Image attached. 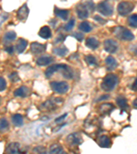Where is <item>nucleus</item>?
I'll return each mask as SVG.
<instances>
[{"instance_id": "obj_18", "label": "nucleus", "mask_w": 137, "mask_h": 154, "mask_svg": "<svg viewBox=\"0 0 137 154\" xmlns=\"http://www.w3.org/2000/svg\"><path fill=\"white\" fill-rule=\"evenodd\" d=\"M40 37L44 39H49L51 36V31L48 26H43L39 32Z\"/></svg>"}, {"instance_id": "obj_35", "label": "nucleus", "mask_w": 137, "mask_h": 154, "mask_svg": "<svg viewBox=\"0 0 137 154\" xmlns=\"http://www.w3.org/2000/svg\"><path fill=\"white\" fill-rule=\"evenodd\" d=\"M73 36L75 37L78 41H82L84 38V36L82 33H80V32H75V33L73 34Z\"/></svg>"}, {"instance_id": "obj_7", "label": "nucleus", "mask_w": 137, "mask_h": 154, "mask_svg": "<svg viewBox=\"0 0 137 154\" xmlns=\"http://www.w3.org/2000/svg\"><path fill=\"white\" fill-rule=\"evenodd\" d=\"M104 46L106 51L108 52L110 54L115 53L118 49L117 42L113 39L106 40L104 43Z\"/></svg>"}, {"instance_id": "obj_34", "label": "nucleus", "mask_w": 137, "mask_h": 154, "mask_svg": "<svg viewBox=\"0 0 137 154\" xmlns=\"http://www.w3.org/2000/svg\"><path fill=\"white\" fill-rule=\"evenodd\" d=\"M6 88V82L4 78L0 77V92L4 91Z\"/></svg>"}, {"instance_id": "obj_20", "label": "nucleus", "mask_w": 137, "mask_h": 154, "mask_svg": "<svg viewBox=\"0 0 137 154\" xmlns=\"http://www.w3.org/2000/svg\"><path fill=\"white\" fill-rule=\"evenodd\" d=\"M105 62L107 66V69L109 71L114 70L117 67V63L116 60L113 56H110L107 57Z\"/></svg>"}, {"instance_id": "obj_2", "label": "nucleus", "mask_w": 137, "mask_h": 154, "mask_svg": "<svg viewBox=\"0 0 137 154\" xmlns=\"http://www.w3.org/2000/svg\"><path fill=\"white\" fill-rule=\"evenodd\" d=\"M114 34L117 38L122 41H131L134 39V36L132 32L126 28L125 27H116L114 29Z\"/></svg>"}, {"instance_id": "obj_26", "label": "nucleus", "mask_w": 137, "mask_h": 154, "mask_svg": "<svg viewBox=\"0 0 137 154\" xmlns=\"http://www.w3.org/2000/svg\"><path fill=\"white\" fill-rule=\"evenodd\" d=\"M49 153H65V152L61 145L58 144H54L50 146Z\"/></svg>"}, {"instance_id": "obj_9", "label": "nucleus", "mask_w": 137, "mask_h": 154, "mask_svg": "<svg viewBox=\"0 0 137 154\" xmlns=\"http://www.w3.org/2000/svg\"><path fill=\"white\" fill-rule=\"evenodd\" d=\"M77 14L80 19H85L89 17V9L86 4H79L76 8Z\"/></svg>"}, {"instance_id": "obj_4", "label": "nucleus", "mask_w": 137, "mask_h": 154, "mask_svg": "<svg viewBox=\"0 0 137 154\" xmlns=\"http://www.w3.org/2000/svg\"><path fill=\"white\" fill-rule=\"evenodd\" d=\"M50 86L52 90L58 94H64L69 91V84L66 82H51Z\"/></svg>"}, {"instance_id": "obj_39", "label": "nucleus", "mask_w": 137, "mask_h": 154, "mask_svg": "<svg viewBox=\"0 0 137 154\" xmlns=\"http://www.w3.org/2000/svg\"><path fill=\"white\" fill-rule=\"evenodd\" d=\"M109 95H102V96H101L100 97H99L98 99V101H103V100H105V99H107L108 98H109Z\"/></svg>"}, {"instance_id": "obj_36", "label": "nucleus", "mask_w": 137, "mask_h": 154, "mask_svg": "<svg viewBox=\"0 0 137 154\" xmlns=\"http://www.w3.org/2000/svg\"><path fill=\"white\" fill-rule=\"evenodd\" d=\"M94 19L95 20V21H96L97 22H98L99 23L102 24V25L105 24V23H106V22H107V21H106V19L101 18V17H99V16H98V15H95V17H94Z\"/></svg>"}, {"instance_id": "obj_30", "label": "nucleus", "mask_w": 137, "mask_h": 154, "mask_svg": "<svg viewBox=\"0 0 137 154\" xmlns=\"http://www.w3.org/2000/svg\"><path fill=\"white\" fill-rule=\"evenodd\" d=\"M85 61L89 66H95L98 64L95 57L92 55H88L85 56Z\"/></svg>"}, {"instance_id": "obj_17", "label": "nucleus", "mask_w": 137, "mask_h": 154, "mask_svg": "<svg viewBox=\"0 0 137 154\" xmlns=\"http://www.w3.org/2000/svg\"><path fill=\"white\" fill-rule=\"evenodd\" d=\"M86 45L89 48L91 49H96L97 48H99V42L98 40H97L95 38L93 37H89L86 39Z\"/></svg>"}, {"instance_id": "obj_21", "label": "nucleus", "mask_w": 137, "mask_h": 154, "mask_svg": "<svg viewBox=\"0 0 137 154\" xmlns=\"http://www.w3.org/2000/svg\"><path fill=\"white\" fill-rule=\"evenodd\" d=\"M55 14L59 18L62 19L64 21H66L68 19L69 14V11L68 10H61L58 8H55Z\"/></svg>"}, {"instance_id": "obj_41", "label": "nucleus", "mask_w": 137, "mask_h": 154, "mask_svg": "<svg viewBox=\"0 0 137 154\" xmlns=\"http://www.w3.org/2000/svg\"><path fill=\"white\" fill-rule=\"evenodd\" d=\"M136 99H135V100H134V103H133V106H134V108H135L136 109Z\"/></svg>"}, {"instance_id": "obj_14", "label": "nucleus", "mask_w": 137, "mask_h": 154, "mask_svg": "<svg viewBox=\"0 0 137 154\" xmlns=\"http://www.w3.org/2000/svg\"><path fill=\"white\" fill-rule=\"evenodd\" d=\"M54 61V58L51 56H42L40 57L36 60V64L39 66H47L51 64Z\"/></svg>"}, {"instance_id": "obj_42", "label": "nucleus", "mask_w": 137, "mask_h": 154, "mask_svg": "<svg viewBox=\"0 0 137 154\" xmlns=\"http://www.w3.org/2000/svg\"><path fill=\"white\" fill-rule=\"evenodd\" d=\"M2 97L0 96V104H1V103H2Z\"/></svg>"}, {"instance_id": "obj_38", "label": "nucleus", "mask_w": 137, "mask_h": 154, "mask_svg": "<svg viewBox=\"0 0 137 154\" xmlns=\"http://www.w3.org/2000/svg\"><path fill=\"white\" fill-rule=\"evenodd\" d=\"M5 50H6V51L8 52V54H12L14 52V48L12 46H9V47H8V48H6V49H5Z\"/></svg>"}, {"instance_id": "obj_10", "label": "nucleus", "mask_w": 137, "mask_h": 154, "mask_svg": "<svg viewBox=\"0 0 137 154\" xmlns=\"http://www.w3.org/2000/svg\"><path fill=\"white\" fill-rule=\"evenodd\" d=\"M30 50L32 53L35 54V55L43 54L46 50V45L39 43H36V42H34L31 44Z\"/></svg>"}, {"instance_id": "obj_1", "label": "nucleus", "mask_w": 137, "mask_h": 154, "mask_svg": "<svg viewBox=\"0 0 137 154\" xmlns=\"http://www.w3.org/2000/svg\"><path fill=\"white\" fill-rule=\"evenodd\" d=\"M118 83V77L114 73H108L104 77L101 84V88L104 91L110 92L115 88Z\"/></svg>"}, {"instance_id": "obj_15", "label": "nucleus", "mask_w": 137, "mask_h": 154, "mask_svg": "<svg viewBox=\"0 0 137 154\" xmlns=\"http://www.w3.org/2000/svg\"><path fill=\"white\" fill-rule=\"evenodd\" d=\"M20 144L17 142L11 143L7 146L6 152L8 153H20Z\"/></svg>"}, {"instance_id": "obj_13", "label": "nucleus", "mask_w": 137, "mask_h": 154, "mask_svg": "<svg viewBox=\"0 0 137 154\" xmlns=\"http://www.w3.org/2000/svg\"><path fill=\"white\" fill-rule=\"evenodd\" d=\"M30 93L29 88L26 86H21L14 91V95L19 97H26Z\"/></svg>"}, {"instance_id": "obj_12", "label": "nucleus", "mask_w": 137, "mask_h": 154, "mask_svg": "<svg viewBox=\"0 0 137 154\" xmlns=\"http://www.w3.org/2000/svg\"><path fill=\"white\" fill-rule=\"evenodd\" d=\"M99 146L102 148H109L111 145V140L108 136L103 135L99 137L97 140Z\"/></svg>"}, {"instance_id": "obj_8", "label": "nucleus", "mask_w": 137, "mask_h": 154, "mask_svg": "<svg viewBox=\"0 0 137 154\" xmlns=\"http://www.w3.org/2000/svg\"><path fill=\"white\" fill-rule=\"evenodd\" d=\"M67 65L64 64H54V65H52L49 67L47 68L45 71V76L47 78H50L51 75H53L54 73L60 70L63 71L64 69L67 67Z\"/></svg>"}, {"instance_id": "obj_33", "label": "nucleus", "mask_w": 137, "mask_h": 154, "mask_svg": "<svg viewBox=\"0 0 137 154\" xmlns=\"http://www.w3.org/2000/svg\"><path fill=\"white\" fill-rule=\"evenodd\" d=\"M33 152H35L37 153H46L47 150L43 146H39L34 149Z\"/></svg>"}, {"instance_id": "obj_40", "label": "nucleus", "mask_w": 137, "mask_h": 154, "mask_svg": "<svg viewBox=\"0 0 137 154\" xmlns=\"http://www.w3.org/2000/svg\"><path fill=\"white\" fill-rule=\"evenodd\" d=\"M136 84H137V83H136V78L135 81H134V83L133 84V85H132V90L134 91H136V88H137Z\"/></svg>"}, {"instance_id": "obj_6", "label": "nucleus", "mask_w": 137, "mask_h": 154, "mask_svg": "<svg viewBox=\"0 0 137 154\" xmlns=\"http://www.w3.org/2000/svg\"><path fill=\"white\" fill-rule=\"evenodd\" d=\"M67 143L71 146H78L83 143V139L79 133L76 132L69 134L67 137Z\"/></svg>"}, {"instance_id": "obj_27", "label": "nucleus", "mask_w": 137, "mask_h": 154, "mask_svg": "<svg viewBox=\"0 0 137 154\" xmlns=\"http://www.w3.org/2000/svg\"><path fill=\"white\" fill-rule=\"evenodd\" d=\"M9 130V123L6 118L0 119V132H6Z\"/></svg>"}, {"instance_id": "obj_19", "label": "nucleus", "mask_w": 137, "mask_h": 154, "mask_svg": "<svg viewBox=\"0 0 137 154\" xmlns=\"http://www.w3.org/2000/svg\"><path fill=\"white\" fill-rule=\"evenodd\" d=\"M117 103L119 106L122 110H128L129 106L128 104V101H127V99L123 96H119L117 98Z\"/></svg>"}, {"instance_id": "obj_25", "label": "nucleus", "mask_w": 137, "mask_h": 154, "mask_svg": "<svg viewBox=\"0 0 137 154\" xmlns=\"http://www.w3.org/2000/svg\"><path fill=\"white\" fill-rule=\"evenodd\" d=\"M17 38V34L14 31H9L5 34L4 36V40L5 42H12L14 41Z\"/></svg>"}, {"instance_id": "obj_31", "label": "nucleus", "mask_w": 137, "mask_h": 154, "mask_svg": "<svg viewBox=\"0 0 137 154\" xmlns=\"http://www.w3.org/2000/svg\"><path fill=\"white\" fill-rule=\"evenodd\" d=\"M75 21H75V19H71L70 21H69V23H67L65 26H64V29H65L67 32L71 31V29L73 28V27L75 26Z\"/></svg>"}, {"instance_id": "obj_11", "label": "nucleus", "mask_w": 137, "mask_h": 154, "mask_svg": "<svg viewBox=\"0 0 137 154\" xmlns=\"http://www.w3.org/2000/svg\"><path fill=\"white\" fill-rule=\"evenodd\" d=\"M29 12L30 11L27 4H23L17 11V18L20 21H25L28 17Z\"/></svg>"}, {"instance_id": "obj_16", "label": "nucleus", "mask_w": 137, "mask_h": 154, "mask_svg": "<svg viewBox=\"0 0 137 154\" xmlns=\"http://www.w3.org/2000/svg\"><path fill=\"white\" fill-rule=\"evenodd\" d=\"M27 46V41L22 38H20L16 45V49L19 54H22L26 50Z\"/></svg>"}, {"instance_id": "obj_28", "label": "nucleus", "mask_w": 137, "mask_h": 154, "mask_svg": "<svg viewBox=\"0 0 137 154\" xmlns=\"http://www.w3.org/2000/svg\"><path fill=\"white\" fill-rule=\"evenodd\" d=\"M79 29L82 32L88 33L92 30V27L88 21H84L79 25Z\"/></svg>"}, {"instance_id": "obj_24", "label": "nucleus", "mask_w": 137, "mask_h": 154, "mask_svg": "<svg viewBox=\"0 0 137 154\" xmlns=\"http://www.w3.org/2000/svg\"><path fill=\"white\" fill-rule=\"evenodd\" d=\"M113 109L114 106L111 103H104L100 107L101 112L104 115H108L113 110Z\"/></svg>"}, {"instance_id": "obj_3", "label": "nucleus", "mask_w": 137, "mask_h": 154, "mask_svg": "<svg viewBox=\"0 0 137 154\" xmlns=\"http://www.w3.org/2000/svg\"><path fill=\"white\" fill-rule=\"evenodd\" d=\"M98 11L104 16H111L113 13V6L108 2L104 1L100 2L97 6Z\"/></svg>"}, {"instance_id": "obj_32", "label": "nucleus", "mask_w": 137, "mask_h": 154, "mask_svg": "<svg viewBox=\"0 0 137 154\" xmlns=\"http://www.w3.org/2000/svg\"><path fill=\"white\" fill-rule=\"evenodd\" d=\"M9 78L11 80L12 82H13V83H15V82H17L20 80L19 75L17 72H13V73H12L11 75H9Z\"/></svg>"}, {"instance_id": "obj_22", "label": "nucleus", "mask_w": 137, "mask_h": 154, "mask_svg": "<svg viewBox=\"0 0 137 154\" xmlns=\"http://www.w3.org/2000/svg\"><path fill=\"white\" fill-rule=\"evenodd\" d=\"M11 120L13 125L16 127H21L23 125V116L19 115V114H16V115H12Z\"/></svg>"}, {"instance_id": "obj_37", "label": "nucleus", "mask_w": 137, "mask_h": 154, "mask_svg": "<svg viewBox=\"0 0 137 154\" xmlns=\"http://www.w3.org/2000/svg\"><path fill=\"white\" fill-rule=\"evenodd\" d=\"M67 115H68V114L65 113V114H64V115H63L62 116H59V117L56 118V119H55V122H56V123H60V122H61L62 121H63L64 119L67 117Z\"/></svg>"}, {"instance_id": "obj_29", "label": "nucleus", "mask_w": 137, "mask_h": 154, "mask_svg": "<svg viewBox=\"0 0 137 154\" xmlns=\"http://www.w3.org/2000/svg\"><path fill=\"white\" fill-rule=\"evenodd\" d=\"M128 21V24L129 26H131L132 28H136V27H137V16L136 14H132V15L129 17Z\"/></svg>"}, {"instance_id": "obj_5", "label": "nucleus", "mask_w": 137, "mask_h": 154, "mask_svg": "<svg viewBox=\"0 0 137 154\" xmlns=\"http://www.w3.org/2000/svg\"><path fill=\"white\" fill-rule=\"evenodd\" d=\"M134 4L129 2H121L119 3L117 7L119 14L121 16H125L133 11Z\"/></svg>"}, {"instance_id": "obj_23", "label": "nucleus", "mask_w": 137, "mask_h": 154, "mask_svg": "<svg viewBox=\"0 0 137 154\" xmlns=\"http://www.w3.org/2000/svg\"><path fill=\"white\" fill-rule=\"evenodd\" d=\"M53 52L54 54H56V55H57V56L63 57V56H65L67 55V53L69 52V50H68V49L66 48V47L62 46V47H61V48L54 49Z\"/></svg>"}]
</instances>
